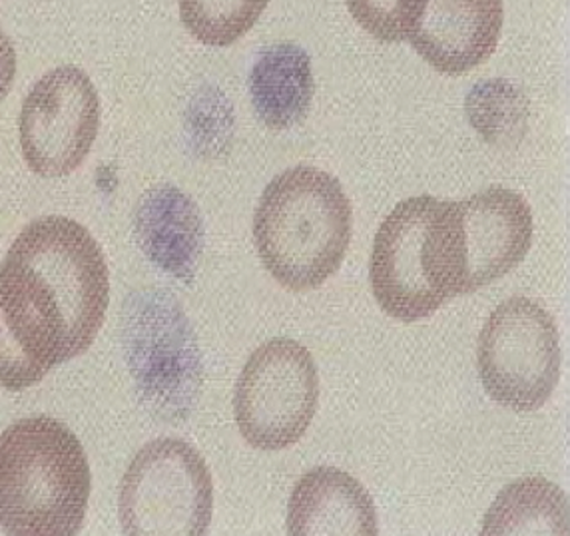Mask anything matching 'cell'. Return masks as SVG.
<instances>
[{
  "mask_svg": "<svg viewBox=\"0 0 570 536\" xmlns=\"http://www.w3.org/2000/svg\"><path fill=\"white\" fill-rule=\"evenodd\" d=\"M110 278L82 224H29L0 266V387L22 391L85 354L105 326Z\"/></svg>",
  "mask_w": 570,
  "mask_h": 536,
  "instance_id": "6da1fadb",
  "label": "cell"
},
{
  "mask_svg": "<svg viewBox=\"0 0 570 536\" xmlns=\"http://www.w3.org/2000/svg\"><path fill=\"white\" fill-rule=\"evenodd\" d=\"M370 281L381 309L405 324L428 319L466 294L459 201L415 196L395 206L375 234Z\"/></svg>",
  "mask_w": 570,
  "mask_h": 536,
  "instance_id": "7a4b0ae2",
  "label": "cell"
},
{
  "mask_svg": "<svg viewBox=\"0 0 570 536\" xmlns=\"http://www.w3.org/2000/svg\"><path fill=\"white\" fill-rule=\"evenodd\" d=\"M352 201L340 180L314 166H295L267 183L254 216L264 268L282 288L324 286L352 241Z\"/></svg>",
  "mask_w": 570,
  "mask_h": 536,
  "instance_id": "3957f363",
  "label": "cell"
},
{
  "mask_svg": "<svg viewBox=\"0 0 570 536\" xmlns=\"http://www.w3.org/2000/svg\"><path fill=\"white\" fill-rule=\"evenodd\" d=\"M85 447L48 415L12 423L0 435V530L10 536H75L90 498Z\"/></svg>",
  "mask_w": 570,
  "mask_h": 536,
  "instance_id": "277c9868",
  "label": "cell"
},
{
  "mask_svg": "<svg viewBox=\"0 0 570 536\" xmlns=\"http://www.w3.org/2000/svg\"><path fill=\"white\" fill-rule=\"evenodd\" d=\"M120 339L144 409L156 421H188L200 401L204 361L180 301L163 289L134 291L124 301Z\"/></svg>",
  "mask_w": 570,
  "mask_h": 536,
  "instance_id": "5b68a950",
  "label": "cell"
},
{
  "mask_svg": "<svg viewBox=\"0 0 570 536\" xmlns=\"http://www.w3.org/2000/svg\"><path fill=\"white\" fill-rule=\"evenodd\" d=\"M212 510L208 463L186 440L164 437L148 443L124 473L118 495L124 535L204 536Z\"/></svg>",
  "mask_w": 570,
  "mask_h": 536,
  "instance_id": "8992f818",
  "label": "cell"
},
{
  "mask_svg": "<svg viewBox=\"0 0 570 536\" xmlns=\"http://www.w3.org/2000/svg\"><path fill=\"white\" fill-rule=\"evenodd\" d=\"M476 365L491 399L511 411H537L561 379L559 327L539 301L511 297L481 329Z\"/></svg>",
  "mask_w": 570,
  "mask_h": 536,
  "instance_id": "52a82bcc",
  "label": "cell"
},
{
  "mask_svg": "<svg viewBox=\"0 0 570 536\" xmlns=\"http://www.w3.org/2000/svg\"><path fill=\"white\" fill-rule=\"evenodd\" d=\"M320 377L309 349L287 337L249 355L236 391L234 415L242 437L259 450L294 447L314 421Z\"/></svg>",
  "mask_w": 570,
  "mask_h": 536,
  "instance_id": "ba28073f",
  "label": "cell"
},
{
  "mask_svg": "<svg viewBox=\"0 0 570 536\" xmlns=\"http://www.w3.org/2000/svg\"><path fill=\"white\" fill-rule=\"evenodd\" d=\"M100 128L95 85L78 67H58L30 88L20 110V148L30 172L67 178L85 163Z\"/></svg>",
  "mask_w": 570,
  "mask_h": 536,
  "instance_id": "9c48e42d",
  "label": "cell"
},
{
  "mask_svg": "<svg viewBox=\"0 0 570 536\" xmlns=\"http://www.w3.org/2000/svg\"><path fill=\"white\" fill-rule=\"evenodd\" d=\"M465 231L466 294L511 274L529 254L532 211L521 193L489 188L459 201Z\"/></svg>",
  "mask_w": 570,
  "mask_h": 536,
  "instance_id": "30bf717a",
  "label": "cell"
},
{
  "mask_svg": "<svg viewBox=\"0 0 570 536\" xmlns=\"http://www.w3.org/2000/svg\"><path fill=\"white\" fill-rule=\"evenodd\" d=\"M503 20V0H428L409 42L438 72L459 77L491 58Z\"/></svg>",
  "mask_w": 570,
  "mask_h": 536,
  "instance_id": "8fae6325",
  "label": "cell"
},
{
  "mask_svg": "<svg viewBox=\"0 0 570 536\" xmlns=\"http://www.w3.org/2000/svg\"><path fill=\"white\" fill-rule=\"evenodd\" d=\"M134 238L156 268L191 284L204 254L206 230L188 193L170 183L144 193L134 210Z\"/></svg>",
  "mask_w": 570,
  "mask_h": 536,
  "instance_id": "7c38bea8",
  "label": "cell"
},
{
  "mask_svg": "<svg viewBox=\"0 0 570 536\" xmlns=\"http://www.w3.org/2000/svg\"><path fill=\"white\" fill-rule=\"evenodd\" d=\"M287 535H380L377 508L367 488L350 473L315 467L292 490L287 503Z\"/></svg>",
  "mask_w": 570,
  "mask_h": 536,
  "instance_id": "4fadbf2b",
  "label": "cell"
},
{
  "mask_svg": "<svg viewBox=\"0 0 570 536\" xmlns=\"http://www.w3.org/2000/svg\"><path fill=\"white\" fill-rule=\"evenodd\" d=\"M247 87L256 115L267 128H294L314 102L312 58L294 42L266 47L257 54Z\"/></svg>",
  "mask_w": 570,
  "mask_h": 536,
  "instance_id": "5bb4252c",
  "label": "cell"
},
{
  "mask_svg": "<svg viewBox=\"0 0 570 536\" xmlns=\"http://www.w3.org/2000/svg\"><path fill=\"white\" fill-rule=\"evenodd\" d=\"M481 535L569 536V498L551 480L541 477L517 480L494 498Z\"/></svg>",
  "mask_w": 570,
  "mask_h": 536,
  "instance_id": "9a60e30c",
  "label": "cell"
},
{
  "mask_svg": "<svg viewBox=\"0 0 570 536\" xmlns=\"http://www.w3.org/2000/svg\"><path fill=\"white\" fill-rule=\"evenodd\" d=\"M465 112L476 135L491 146L519 145L529 125V100L521 88L504 78L471 88Z\"/></svg>",
  "mask_w": 570,
  "mask_h": 536,
  "instance_id": "2e32d148",
  "label": "cell"
},
{
  "mask_svg": "<svg viewBox=\"0 0 570 536\" xmlns=\"http://www.w3.org/2000/svg\"><path fill=\"white\" fill-rule=\"evenodd\" d=\"M269 0H180L181 24L212 49H226L254 29Z\"/></svg>",
  "mask_w": 570,
  "mask_h": 536,
  "instance_id": "e0dca14e",
  "label": "cell"
},
{
  "mask_svg": "<svg viewBox=\"0 0 570 536\" xmlns=\"http://www.w3.org/2000/svg\"><path fill=\"white\" fill-rule=\"evenodd\" d=\"M353 19L373 39L403 42L413 37L428 0H345Z\"/></svg>",
  "mask_w": 570,
  "mask_h": 536,
  "instance_id": "ac0fdd59",
  "label": "cell"
},
{
  "mask_svg": "<svg viewBox=\"0 0 570 536\" xmlns=\"http://www.w3.org/2000/svg\"><path fill=\"white\" fill-rule=\"evenodd\" d=\"M232 126H234L232 108L228 106V100L222 98L219 92L200 95V98L191 105L188 132L194 146L208 156L214 148L228 145Z\"/></svg>",
  "mask_w": 570,
  "mask_h": 536,
  "instance_id": "d6986e66",
  "label": "cell"
},
{
  "mask_svg": "<svg viewBox=\"0 0 570 536\" xmlns=\"http://www.w3.org/2000/svg\"><path fill=\"white\" fill-rule=\"evenodd\" d=\"M17 78V50L9 37L0 30V102L9 97L12 82Z\"/></svg>",
  "mask_w": 570,
  "mask_h": 536,
  "instance_id": "ffe728a7",
  "label": "cell"
}]
</instances>
